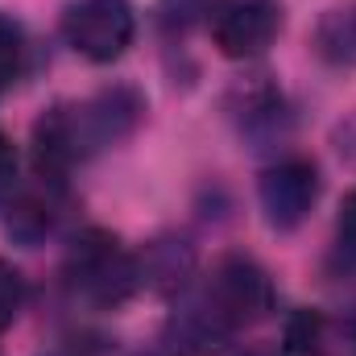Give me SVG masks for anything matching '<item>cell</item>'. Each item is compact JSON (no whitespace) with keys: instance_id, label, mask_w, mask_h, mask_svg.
Masks as SVG:
<instances>
[{"instance_id":"1","label":"cell","mask_w":356,"mask_h":356,"mask_svg":"<svg viewBox=\"0 0 356 356\" xmlns=\"http://www.w3.org/2000/svg\"><path fill=\"white\" fill-rule=\"evenodd\" d=\"M273 307V286L266 269L249 257H224L203 277V286L178 307L175 344L182 353H207L228 344L236 332L266 319Z\"/></svg>"},{"instance_id":"2","label":"cell","mask_w":356,"mask_h":356,"mask_svg":"<svg viewBox=\"0 0 356 356\" xmlns=\"http://www.w3.org/2000/svg\"><path fill=\"white\" fill-rule=\"evenodd\" d=\"M67 282H71V290L83 302L99 307V311L124 307L145 286L141 261L104 228H88L71 245V253H67Z\"/></svg>"},{"instance_id":"3","label":"cell","mask_w":356,"mask_h":356,"mask_svg":"<svg viewBox=\"0 0 356 356\" xmlns=\"http://www.w3.org/2000/svg\"><path fill=\"white\" fill-rule=\"evenodd\" d=\"M63 38L79 58L108 67L124 58V50L133 46L137 13L129 0H75L63 13Z\"/></svg>"},{"instance_id":"4","label":"cell","mask_w":356,"mask_h":356,"mask_svg":"<svg viewBox=\"0 0 356 356\" xmlns=\"http://www.w3.org/2000/svg\"><path fill=\"white\" fill-rule=\"evenodd\" d=\"M145 112V99L133 88H108L99 95H91L83 104H63V116H67V129H71V145L79 154V162L124 141L137 120Z\"/></svg>"},{"instance_id":"5","label":"cell","mask_w":356,"mask_h":356,"mask_svg":"<svg viewBox=\"0 0 356 356\" xmlns=\"http://www.w3.org/2000/svg\"><path fill=\"white\" fill-rule=\"evenodd\" d=\"M207 29L224 58H261L282 33V0H216Z\"/></svg>"},{"instance_id":"6","label":"cell","mask_w":356,"mask_h":356,"mask_svg":"<svg viewBox=\"0 0 356 356\" xmlns=\"http://www.w3.org/2000/svg\"><path fill=\"white\" fill-rule=\"evenodd\" d=\"M257 199H261V211H266V224L273 232H294L315 199H319V170L311 158H282L273 162L261 182H257Z\"/></svg>"},{"instance_id":"7","label":"cell","mask_w":356,"mask_h":356,"mask_svg":"<svg viewBox=\"0 0 356 356\" xmlns=\"http://www.w3.org/2000/svg\"><path fill=\"white\" fill-rule=\"evenodd\" d=\"M54 191V186H50ZM50 191H25L8 207V236L21 245H42L54 228V195Z\"/></svg>"},{"instance_id":"8","label":"cell","mask_w":356,"mask_h":356,"mask_svg":"<svg viewBox=\"0 0 356 356\" xmlns=\"http://www.w3.org/2000/svg\"><path fill=\"white\" fill-rule=\"evenodd\" d=\"M319 54L332 63H344V67L356 63V4L332 8L319 21Z\"/></svg>"},{"instance_id":"9","label":"cell","mask_w":356,"mask_h":356,"mask_svg":"<svg viewBox=\"0 0 356 356\" xmlns=\"http://www.w3.org/2000/svg\"><path fill=\"white\" fill-rule=\"evenodd\" d=\"M323 344H327V323L319 311H298L286 319V344H282L286 356H319Z\"/></svg>"},{"instance_id":"10","label":"cell","mask_w":356,"mask_h":356,"mask_svg":"<svg viewBox=\"0 0 356 356\" xmlns=\"http://www.w3.org/2000/svg\"><path fill=\"white\" fill-rule=\"evenodd\" d=\"M21 63H25V33L8 13H0V99L13 91Z\"/></svg>"},{"instance_id":"11","label":"cell","mask_w":356,"mask_h":356,"mask_svg":"<svg viewBox=\"0 0 356 356\" xmlns=\"http://www.w3.org/2000/svg\"><path fill=\"white\" fill-rule=\"evenodd\" d=\"M21 307H25V277L13 261H0V332L17 323Z\"/></svg>"},{"instance_id":"12","label":"cell","mask_w":356,"mask_h":356,"mask_svg":"<svg viewBox=\"0 0 356 356\" xmlns=\"http://www.w3.org/2000/svg\"><path fill=\"white\" fill-rule=\"evenodd\" d=\"M336 249H340L344 261L356 266V191H348L344 203H340V216H336Z\"/></svg>"},{"instance_id":"13","label":"cell","mask_w":356,"mask_h":356,"mask_svg":"<svg viewBox=\"0 0 356 356\" xmlns=\"http://www.w3.org/2000/svg\"><path fill=\"white\" fill-rule=\"evenodd\" d=\"M13 191H17V145L0 129V207L13 199Z\"/></svg>"},{"instance_id":"14","label":"cell","mask_w":356,"mask_h":356,"mask_svg":"<svg viewBox=\"0 0 356 356\" xmlns=\"http://www.w3.org/2000/svg\"><path fill=\"white\" fill-rule=\"evenodd\" d=\"M149 356H191V353H182V348H178L175 340H170L166 348H158V353H149Z\"/></svg>"}]
</instances>
